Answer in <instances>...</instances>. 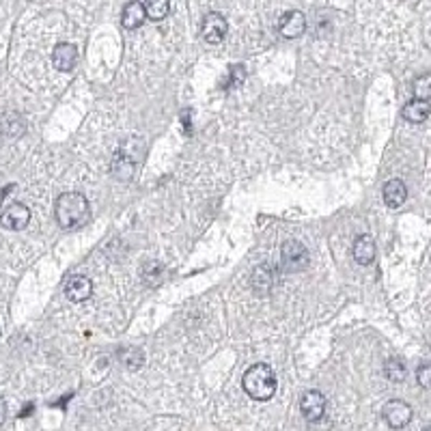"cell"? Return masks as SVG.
<instances>
[{
  "instance_id": "5b68a950",
  "label": "cell",
  "mask_w": 431,
  "mask_h": 431,
  "mask_svg": "<svg viewBox=\"0 0 431 431\" xmlns=\"http://www.w3.org/2000/svg\"><path fill=\"white\" fill-rule=\"evenodd\" d=\"M29 222H31V210L27 205H22V203H13V205H9L3 212V216H0V224L9 231L27 229Z\"/></svg>"
},
{
  "instance_id": "d6986e66",
  "label": "cell",
  "mask_w": 431,
  "mask_h": 431,
  "mask_svg": "<svg viewBox=\"0 0 431 431\" xmlns=\"http://www.w3.org/2000/svg\"><path fill=\"white\" fill-rule=\"evenodd\" d=\"M119 358H121L123 367L130 369V371H138V369L143 367V363H145L143 351L136 349V347H125V349H121V351H119Z\"/></svg>"
},
{
  "instance_id": "8fae6325",
  "label": "cell",
  "mask_w": 431,
  "mask_h": 431,
  "mask_svg": "<svg viewBox=\"0 0 431 431\" xmlns=\"http://www.w3.org/2000/svg\"><path fill=\"white\" fill-rule=\"evenodd\" d=\"M276 285V274H274V268L270 265H259L252 274V289H255L259 295H268L272 293Z\"/></svg>"
},
{
  "instance_id": "4fadbf2b",
  "label": "cell",
  "mask_w": 431,
  "mask_h": 431,
  "mask_svg": "<svg viewBox=\"0 0 431 431\" xmlns=\"http://www.w3.org/2000/svg\"><path fill=\"white\" fill-rule=\"evenodd\" d=\"M375 252H377V248H375V242L371 235H360L356 242H353V259H356V263H360V265L373 263Z\"/></svg>"
},
{
  "instance_id": "44dd1931",
  "label": "cell",
  "mask_w": 431,
  "mask_h": 431,
  "mask_svg": "<svg viewBox=\"0 0 431 431\" xmlns=\"http://www.w3.org/2000/svg\"><path fill=\"white\" fill-rule=\"evenodd\" d=\"M244 78H246V69H244V65H235V67H231V69H229V75H226L224 82H222L220 87H222V89L240 87V85L244 82Z\"/></svg>"
},
{
  "instance_id": "277c9868",
  "label": "cell",
  "mask_w": 431,
  "mask_h": 431,
  "mask_svg": "<svg viewBox=\"0 0 431 431\" xmlns=\"http://www.w3.org/2000/svg\"><path fill=\"white\" fill-rule=\"evenodd\" d=\"M382 416H384L388 427L403 429L405 425H410V421H412V408L405 401H401V399H393V401H388L384 405Z\"/></svg>"
},
{
  "instance_id": "ba28073f",
  "label": "cell",
  "mask_w": 431,
  "mask_h": 431,
  "mask_svg": "<svg viewBox=\"0 0 431 431\" xmlns=\"http://www.w3.org/2000/svg\"><path fill=\"white\" fill-rule=\"evenodd\" d=\"M300 408H302V414L307 421L321 418L326 414V397L319 390H307L302 395Z\"/></svg>"
},
{
  "instance_id": "30bf717a",
  "label": "cell",
  "mask_w": 431,
  "mask_h": 431,
  "mask_svg": "<svg viewBox=\"0 0 431 431\" xmlns=\"http://www.w3.org/2000/svg\"><path fill=\"white\" fill-rule=\"evenodd\" d=\"M65 295L71 302H85L93 295V283L87 276H73L69 278V283L65 285Z\"/></svg>"
},
{
  "instance_id": "cb8c5ba5",
  "label": "cell",
  "mask_w": 431,
  "mask_h": 431,
  "mask_svg": "<svg viewBox=\"0 0 431 431\" xmlns=\"http://www.w3.org/2000/svg\"><path fill=\"white\" fill-rule=\"evenodd\" d=\"M5 418H7V405H5V399L0 397V425L5 423Z\"/></svg>"
},
{
  "instance_id": "8992f818",
  "label": "cell",
  "mask_w": 431,
  "mask_h": 431,
  "mask_svg": "<svg viewBox=\"0 0 431 431\" xmlns=\"http://www.w3.org/2000/svg\"><path fill=\"white\" fill-rule=\"evenodd\" d=\"M226 31H229V24H226V20L220 13H207L203 17L200 33L207 43H220L226 37Z\"/></svg>"
},
{
  "instance_id": "52a82bcc",
  "label": "cell",
  "mask_w": 431,
  "mask_h": 431,
  "mask_svg": "<svg viewBox=\"0 0 431 431\" xmlns=\"http://www.w3.org/2000/svg\"><path fill=\"white\" fill-rule=\"evenodd\" d=\"M278 31L285 39H298L304 31H307V17L302 11H287L281 22H278Z\"/></svg>"
},
{
  "instance_id": "9a60e30c",
  "label": "cell",
  "mask_w": 431,
  "mask_h": 431,
  "mask_svg": "<svg viewBox=\"0 0 431 431\" xmlns=\"http://www.w3.org/2000/svg\"><path fill=\"white\" fill-rule=\"evenodd\" d=\"M429 115H431V108L423 99H412L403 106V119L410 121V123H423V121H427Z\"/></svg>"
},
{
  "instance_id": "d4e9b609",
  "label": "cell",
  "mask_w": 431,
  "mask_h": 431,
  "mask_svg": "<svg viewBox=\"0 0 431 431\" xmlns=\"http://www.w3.org/2000/svg\"><path fill=\"white\" fill-rule=\"evenodd\" d=\"M33 408H35V405H33V403H29V405H27V408H24V410L20 412V416H29V414L33 412Z\"/></svg>"
},
{
  "instance_id": "ac0fdd59",
  "label": "cell",
  "mask_w": 431,
  "mask_h": 431,
  "mask_svg": "<svg viewBox=\"0 0 431 431\" xmlns=\"http://www.w3.org/2000/svg\"><path fill=\"white\" fill-rule=\"evenodd\" d=\"M143 5H145L147 17H149V20H156V22L164 20V17L168 15V11H170V3H168V0H145Z\"/></svg>"
},
{
  "instance_id": "603a6c76",
  "label": "cell",
  "mask_w": 431,
  "mask_h": 431,
  "mask_svg": "<svg viewBox=\"0 0 431 431\" xmlns=\"http://www.w3.org/2000/svg\"><path fill=\"white\" fill-rule=\"evenodd\" d=\"M333 429V423L326 414L321 418H315V421H309V431H330Z\"/></svg>"
},
{
  "instance_id": "2e32d148",
  "label": "cell",
  "mask_w": 431,
  "mask_h": 431,
  "mask_svg": "<svg viewBox=\"0 0 431 431\" xmlns=\"http://www.w3.org/2000/svg\"><path fill=\"white\" fill-rule=\"evenodd\" d=\"M164 274H166V270H164V265L158 263V261H149V263L143 265V281H145V285H149V287L162 285Z\"/></svg>"
},
{
  "instance_id": "3957f363",
  "label": "cell",
  "mask_w": 431,
  "mask_h": 431,
  "mask_svg": "<svg viewBox=\"0 0 431 431\" xmlns=\"http://www.w3.org/2000/svg\"><path fill=\"white\" fill-rule=\"evenodd\" d=\"M281 263H283V270H287V272L307 270V265H309V250L304 248V244H300L295 240H289V242L283 244Z\"/></svg>"
},
{
  "instance_id": "e0dca14e",
  "label": "cell",
  "mask_w": 431,
  "mask_h": 431,
  "mask_svg": "<svg viewBox=\"0 0 431 431\" xmlns=\"http://www.w3.org/2000/svg\"><path fill=\"white\" fill-rule=\"evenodd\" d=\"M384 373H386V377L390 379V382H403L405 377H408V369H405V363L401 360V358H397V356H393V358H388L386 363H384Z\"/></svg>"
},
{
  "instance_id": "7402d4cb",
  "label": "cell",
  "mask_w": 431,
  "mask_h": 431,
  "mask_svg": "<svg viewBox=\"0 0 431 431\" xmlns=\"http://www.w3.org/2000/svg\"><path fill=\"white\" fill-rule=\"evenodd\" d=\"M416 379L423 388H431V363H425L416 371Z\"/></svg>"
},
{
  "instance_id": "7c38bea8",
  "label": "cell",
  "mask_w": 431,
  "mask_h": 431,
  "mask_svg": "<svg viewBox=\"0 0 431 431\" xmlns=\"http://www.w3.org/2000/svg\"><path fill=\"white\" fill-rule=\"evenodd\" d=\"M145 20H147V13H145V5L143 3H138V0H132V3L125 5L123 15H121V22H123L125 29L134 31V29L143 27Z\"/></svg>"
},
{
  "instance_id": "9c48e42d",
  "label": "cell",
  "mask_w": 431,
  "mask_h": 431,
  "mask_svg": "<svg viewBox=\"0 0 431 431\" xmlns=\"http://www.w3.org/2000/svg\"><path fill=\"white\" fill-rule=\"evenodd\" d=\"M52 63L59 71H71L78 63V50L73 43H59L52 52Z\"/></svg>"
},
{
  "instance_id": "5bb4252c",
  "label": "cell",
  "mask_w": 431,
  "mask_h": 431,
  "mask_svg": "<svg viewBox=\"0 0 431 431\" xmlns=\"http://www.w3.org/2000/svg\"><path fill=\"white\" fill-rule=\"evenodd\" d=\"M382 194H384V203H386V205H388L390 210H395V207H401L403 200L408 198V188H405V184H403L401 180H390V182H386Z\"/></svg>"
},
{
  "instance_id": "484cf974",
  "label": "cell",
  "mask_w": 431,
  "mask_h": 431,
  "mask_svg": "<svg viewBox=\"0 0 431 431\" xmlns=\"http://www.w3.org/2000/svg\"><path fill=\"white\" fill-rule=\"evenodd\" d=\"M423 431H431V427H427V429H423Z\"/></svg>"
},
{
  "instance_id": "7a4b0ae2",
  "label": "cell",
  "mask_w": 431,
  "mask_h": 431,
  "mask_svg": "<svg viewBox=\"0 0 431 431\" xmlns=\"http://www.w3.org/2000/svg\"><path fill=\"white\" fill-rule=\"evenodd\" d=\"M242 384L248 397L257 399V401H268L276 393V375L270 369V365L259 363V365H252L244 373Z\"/></svg>"
},
{
  "instance_id": "6da1fadb",
  "label": "cell",
  "mask_w": 431,
  "mask_h": 431,
  "mask_svg": "<svg viewBox=\"0 0 431 431\" xmlns=\"http://www.w3.org/2000/svg\"><path fill=\"white\" fill-rule=\"evenodd\" d=\"M54 216H57V222H59L61 229H65V231L78 229V226H82L91 216L89 200L80 192H65L57 198Z\"/></svg>"
},
{
  "instance_id": "ffe728a7",
  "label": "cell",
  "mask_w": 431,
  "mask_h": 431,
  "mask_svg": "<svg viewBox=\"0 0 431 431\" xmlns=\"http://www.w3.org/2000/svg\"><path fill=\"white\" fill-rule=\"evenodd\" d=\"M412 93L416 99L429 101L431 99V73H423L412 82Z\"/></svg>"
}]
</instances>
